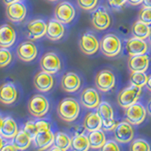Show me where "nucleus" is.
<instances>
[{
	"label": "nucleus",
	"mask_w": 151,
	"mask_h": 151,
	"mask_svg": "<svg viewBox=\"0 0 151 151\" xmlns=\"http://www.w3.org/2000/svg\"><path fill=\"white\" fill-rule=\"evenodd\" d=\"M17 89L12 82H6L0 86V102L11 105L17 99Z\"/></svg>",
	"instance_id": "nucleus-15"
},
{
	"label": "nucleus",
	"mask_w": 151,
	"mask_h": 151,
	"mask_svg": "<svg viewBox=\"0 0 151 151\" xmlns=\"http://www.w3.org/2000/svg\"><path fill=\"white\" fill-rule=\"evenodd\" d=\"M84 129L90 131L102 129V119L97 112H89L83 121Z\"/></svg>",
	"instance_id": "nucleus-25"
},
{
	"label": "nucleus",
	"mask_w": 151,
	"mask_h": 151,
	"mask_svg": "<svg viewBox=\"0 0 151 151\" xmlns=\"http://www.w3.org/2000/svg\"><path fill=\"white\" fill-rule=\"evenodd\" d=\"M46 23L42 19H35L27 24V32L30 40H37L44 37L46 33Z\"/></svg>",
	"instance_id": "nucleus-14"
},
{
	"label": "nucleus",
	"mask_w": 151,
	"mask_h": 151,
	"mask_svg": "<svg viewBox=\"0 0 151 151\" xmlns=\"http://www.w3.org/2000/svg\"><path fill=\"white\" fill-rule=\"evenodd\" d=\"M61 63L59 56L54 52H47L42 57L40 60V67L42 71L53 75L60 69Z\"/></svg>",
	"instance_id": "nucleus-7"
},
{
	"label": "nucleus",
	"mask_w": 151,
	"mask_h": 151,
	"mask_svg": "<svg viewBox=\"0 0 151 151\" xmlns=\"http://www.w3.org/2000/svg\"><path fill=\"white\" fill-rule=\"evenodd\" d=\"M96 108H97L96 112L98 113V115L100 116L102 120H107L113 117V110L108 102L106 101L100 102Z\"/></svg>",
	"instance_id": "nucleus-31"
},
{
	"label": "nucleus",
	"mask_w": 151,
	"mask_h": 151,
	"mask_svg": "<svg viewBox=\"0 0 151 151\" xmlns=\"http://www.w3.org/2000/svg\"><path fill=\"white\" fill-rule=\"evenodd\" d=\"M54 145L60 149V151H66L71 147V139L64 132H57L54 134Z\"/></svg>",
	"instance_id": "nucleus-30"
},
{
	"label": "nucleus",
	"mask_w": 151,
	"mask_h": 151,
	"mask_svg": "<svg viewBox=\"0 0 151 151\" xmlns=\"http://www.w3.org/2000/svg\"><path fill=\"white\" fill-rule=\"evenodd\" d=\"M12 60V52L7 47H0V68L6 67Z\"/></svg>",
	"instance_id": "nucleus-33"
},
{
	"label": "nucleus",
	"mask_w": 151,
	"mask_h": 151,
	"mask_svg": "<svg viewBox=\"0 0 151 151\" xmlns=\"http://www.w3.org/2000/svg\"><path fill=\"white\" fill-rule=\"evenodd\" d=\"M7 17L9 21L14 23L22 22L27 16V8L22 2H14L7 5Z\"/></svg>",
	"instance_id": "nucleus-10"
},
{
	"label": "nucleus",
	"mask_w": 151,
	"mask_h": 151,
	"mask_svg": "<svg viewBox=\"0 0 151 151\" xmlns=\"http://www.w3.org/2000/svg\"><path fill=\"white\" fill-rule=\"evenodd\" d=\"M147 78H148V76H146L145 72H131L130 78H129L131 84L135 85V86L141 87V88L145 86Z\"/></svg>",
	"instance_id": "nucleus-32"
},
{
	"label": "nucleus",
	"mask_w": 151,
	"mask_h": 151,
	"mask_svg": "<svg viewBox=\"0 0 151 151\" xmlns=\"http://www.w3.org/2000/svg\"><path fill=\"white\" fill-rule=\"evenodd\" d=\"M16 53L18 58L21 60L28 63V61H31L36 58L38 49L36 45H34V42H32L30 41H26L21 42L17 46Z\"/></svg>",
	"instance_id": "nucleus-11"
},
{
	"label": "nucleus",
	"mask_w": 151,
	"mask_h": 151,
	"mask_svg": "<svg viewBox=\"0 0 151 151\" xmlns=\"http://www.w3.org/2000/svg\"><path fill=\"white\" fill-rule=\"evenodd\" d=\"M35 125L38 129V132L51 130V126L49 124V122H47L46 120H38L35 122Z\"/></svg>",
	"instance_id": "nucleus-40"
},
{
	"label": "nucleus",
	"mask_w": 151,
	"mask_h": 151,
	"mask_svg": "<svg viewBox=\"0 0 151 151\" xmlns=\"http://www.w3.org/2000/svg\"><path fill=\"white\" fill-rule=\"evenodd\" d=\"M146 113H148V114L151 116V99L147 103V107H146Z\"/></svg>",
	"instance_id": "nucleus-46"
},
{
	"label": "nucleus",
	"mask_w": 151,
	"mask_h": 151,
	"mask_svg": "<svg viewBox=\"0 0 151 151\" xmlns=\"http://www.w3.org/2000/svg\"><path fill=\"white\" fill-rule=\"evenodd\" d=\"M127 2V0H109V4L113 9H120Z\"/></svg>",
	"instance_id": "nucleus-41"
},
{
	"label": "nucleus",
	"mask_w": 151,
	"mask_h": 151,
	"mask_svg": "<svg viewBox=\"0 0 151 151\" xmlns=\"http://www.w3.org/2000/svg\"><path fill=\"white\" fill-rule=\"evenodd\" d=\"M145 87L147 88L148 91H150V92H151V76H149L148 78H147V81H146Z\"/></svg>",
	"instance_id": "nucleus-45"
},
{
	"label": "nucleus",
	"mask_w": 151,
	"mask_h": 151,
	"mask_svg": "<svg viewBox=\"0 0 151 151\" xmlns=\"http://www.w3.org/2000/svg\"><path fill=\"white\" fill-rule=\"evenodd\" d=\"M75 14V8L69 2H61L55 8V19L63 24H69L74 19Z\"/></svg>",
	"instance_id": "nucleus-8"
},
{
	"label": "nucleus",
	"mask_w": 151,
	"mask_h": 151,
	"mask_svg": "<svg viewBox=\"0 0 151 151\" xmlns=\"http://www.w3.org/2000/svg\"><path fill=\"white\" fill-rule=\"evenodd\" d=\"M80 84H81V81H80L79 77L73 72L66 73L61 78V88L67 93H74L78 91L80 87Z\"/></svg>",
	"instance_id": "nucleus-23"
},
{
	"label": "nucleus",
	"mask_w": 151,
	"mask_h": 151,
	"mask_svg": "<svg viewBox=\"0 0 151 151\" xmlns=\"http://www.w3.org/2000/svg\"><path fill=\"white\" fill-rule=\"evenodd\" d=\"M4 120H5V118L0 114V132H1V129L3 127V124H4Z\"/></svg>",
	"instance_id": "nucleus-48"
},
{
	"label": "nucleus",
	"mask_w": 151,
	"mask_h": 151,
	"mask_svg": "<svg viewBox=\"0 0 151 151\" xmlns=\"http://www.w3.org/2000/svg\"><path fill=\"white\" fill-rule=\"evenodd\" d=\"M23 130L25 131L32 140L34 139V137L38 133V129L36 127L35 122H32V121H27L25 124V126H24Z\"/></svg>",
	"instance_id": "nucleus-35"
},
{
	"label": "nucleus",
	"mask_w": 151,
	"mask_h": 151,
	"mask_svg": "<svg viewBox=\"0 0 151 151\" xmlns=\"http://www.w3.org/2000/svg\"><path fill=\"white\" fill-rule=\"evenodd\" d=\"M116 125H117V123L113 119V117L107 120H102V129L106 131L113 130L114 127H116Z\"/></svg>",
	"instance_id": "nucleus-39"
},
{
	"label": "nucleus",
	"mask_w": 151,
	"mask_h": 151,
	"mask_svg": "<svg viewBox=\"0 0 151 151\" xmlns=\"http://www.w3.org/2000/svg\"><path fill=\"white\" fill-rule=\"evenodd\" d=\"M33 83L37 90L40 92H48L52 89L54 84V78L51 74L42 71L37 73L33 79Z\"/></svg>",
	"instance_id": "nucleus-16"
},
{
	"label": "nucleus",
	"mask_w": 151,
	"mask_h": 151,
	"mask_svg": "<svg viewBox=\"0 0 151 151\" xmlns=\"http://www.w3.org/2000/svg\"><path fill=\"white\" fill-rule=\"evenodd\" d=\"M19 131L18 126L16 124V122L14 121V119L11 116H7L5 117L4 120V124L1 129V132H0V135H1L3 138L8 139V140H12Z\"/></svg>",
	"instance_id": "nucleus-24"
},
{
	"label": "nucleus",
	"mask_w": 151,
	"mask_h": 151,
	"mask_svg": "<svg viewBox=\"0 0 151 151\" xmlns=\"http://www.w3.org/2000/svg\"><path fill=\"white\" fill-rule=\"evenodd\" d=\"M115 77L109 70H102L96 76V85L102 92H109L114 87Z\"/></svg>",
	"instance_id": "nucleus-9"
},
{
	"label": "nucleus",
	"mask_w": 151,
	"mask_h": 151,
	"mask_svg": "<svg viewBox=\"0 0 151 151\" xmlns=\"http://www.w3.org/2000/svg\"><path fill=\"white\" fill-rule=\"evenodd\" d=\"M127 66L131 72H145L149 66V58L145 54L130 56Z\"/></svg>",
	"instance_id": "nucleus-19"
},
{
	"label": "nucleus",
	"mask_w": 151,
	"mask_h": 151,
	"mask_svg": "<svg viewBox=\"0 0 151 151\" xmlns=\"http://www.w3.org/2000/svg\"><path fill=\"white\" fill-rule=\"evenodd\" d=\"M126 49L129 56L143 55L147 51V44L145 40L132 37L127 42Z\"/></svg>",
	"instance_id": "nucleus-21"
},
{
	"label": "nucleus",
	"mask_w": 151,
	"mask_h": 151,
	"mask_svg": "<svg viewBox=\"0 0 151 151\" xmlns=\"http://www.w3.org/2000/svg\"><path fill=\"white\" fill-rule=\"evenodd\" d=\"M113 134H114V139L117 143L127 144L133 139L134 130L130 123L125 121L116 125L113 129Z\"/></svg>",
	"instance_id": "nucleus-5"
},
{
	"label": "nucleus",
	"mask_w": 151,
	"mask_h": 151,
	"mask_svg": "<svg viewBox=\"0 0 151 151\" xmlns=\"http://www.w3.org/2000/svg\"><path fill=\"white\" fill-rule=\"evenodd\" d=\"M88 140L90 144V147L93 149L101 148L103 145L106 142V137L104 132L101 129L90 131V133L88 135Z\"/></svg>",
	"instance_id": "nucleus-26"
},
{
	"label": "nucleus",
	"mask_w": 151,
	"mask_h": 151,
	"mask_svg": "<svg viewBox=\"0 0 151 151\" xmlns=\"http://www.w3.org/2000/svg\"><path fill=\"white\" fill-rule=\"evenodd\" d=\"M5 145V142H4V140H3V137L0 135V150L2 149V147H3V145Z\"/></svg>",
	"instance_id": "nucleus-49"
},
{
	"label": "nucleus",
	"mask_w": 151,
	"mask_h": 151,
	"mask_svg": "<svg viewBox=\"0 0 151 151\" xmlns=\"http://www.w3.org/2000/svg\"><path fill=\"white\" fill-rule=\"evenodd\" d=\"M80 102L82 106L87 109H94L100 103L98 93L93 88L84 89L81 94H80Z\"/></svg>",
	"instance_id": "nucleus-18"
},
{
	"label": "nucleus",
	"mask_w": 151,
	"mask_h": 151,
	"mask_svg": "<svg viewBox=\"0 0 151 151\" xmlns=\"http://www.w3.org/2000/svg\"><path fill=\"white\" fill-rule=\"evenodd\" d=\"M127 2L132 5V6H137V5H139L143 2V0H127Z\"/></svg>",
	"instance_id": "nucleus-43"
},
{
	"label": "nucleus",
	"mask_w": 151,
	"mask_h": 151,
	"mask_svg": "<svg viewBox=\"0 0 151 151\" xmlns=\"http://www.w3.org/2000/svg\"><path fill=\"white\" fill-rule=\"evenodd\" d=\"M148 40H149V42H150V45H151V31H150V34L148 36Z\"/></svg>",
	"instance_id": "nucleus-50"
},
{
	"label": "nucleus",
	"mask_w": 151,
	"mask_h": 151,
	"mask_svg": "<svg viewBox=\"0 0 151 151\" xmlns=\"http://www.w3.org/2000/svg\"><path fill=\"white\" fill-rule=\"evenodd\" d=\"M57 111L60 119L65 122H73L78 116L79 104L72 97H65L60 102Z\"/></svg>",
	"instance_id": "nucleus-1"
},
{
	"label": "nucleus",
	"mask_w": 151,
	"mask_h": 151,
	"mask_svg": "<svg viewBox=\"0 0 151 151\" xmlns=\"http://www.w3.org/2000/svg\"><path fill=\"white\" fill-rule=\"evenodd\" d=\"M150 31V26L146 25V24L143 23L140 20L136 21L133 24V27H132V35L135 38H138V39L145 40L146 38H148Z\"/></svg>",
	"instance_id": "nucleus-27"
},
{
	"label": "nucleus",
	"mask_w": 151,
	"mask_h": 151,
	"mask_svg": "<svg viewBox=\"0 0 151 151\" xmlns=\"http://www.w3.org/2000/svg\"><path fill=\"white\" fill-rule=\"evenodd\" d=\"M102 53L107 57H115L120 53L122 45L121 41L114 34L105 35L99 44Z\"/></svg>",
	"instance_id": "nucleus-4"
},
{
	"label": "nucleus",
	"mask_w": 151,
	"mask_h": 151,
	"mask_svg": "<svg viewBox=\"0 0 151 151\" xmlns=\"http://www.w3.org/2000/svg\"><path fill=\"white\" fill-rule=\"evenodd\" d=\"M79 47L84 54L93 55L99 49V42L94 35L91 33H85L80 37Z\"/></svg>",
	"instance_id": "nucleus-13"
},
{
	"label": "nucleus",
	"mask_w": 151,
	"mask_h": 151,
	"mask_svg": "<svg viewBox=\"0 0 151 151\" xmlns=\"http://www.w3.org/2000/svg\"><path fill=\"white\" fill-rule=\"evenodd\" d=\"M16 40V33L14 28L9 25V24H5V25L0 26V47H11L13 45Z\"/></svg>",
	"instance_id": "nucleus-17"
},
{
	"label": "nucleus",
	"mask_w": 151,
	"mask_h": 151,
	"mask_svg": "<svg viewBox=\"0 0 151 151\" xmlns=\"http://www.w3.org/2000/svg\"><path fill=\"white\" fill-rule=\"evenodd\" d=\"M32 139L23 129L19 130L18 133L12 139V144L17 150H25L30 145Z\"/></svg>",
	"instance_id": "nucleus-28"
},
{
	"label": "nucleus",
	"mask_w": 151,
	"mask_h": 151,
	"mask_svg": "<svg viewBox=\"0 0 151 151\" xmlns=\"http://www.w3.org/2000/svg\"><path fill=\"white\" fill-rule=\"evenodd\" d=\"M142 4H143L144 8H149V9H151V0H143Z\"/></svg>",
	"instance_id": "nucleus-44"
},
{
	"label": "nucleus",
	"mask_w": 151,
	"mask_h": 151,
	"mask_svg": "<svg viewBox=\"0 0 151 151\" xmlns=\"http://www.w3.org/2000/svg\"><path fill=\"white\" fill-rule=\"evenodd\" d=\"M97 1L98 0H78V5L82 9L90 11V9L96 8L97 5Z\"/></svg>",
	"instance_id": "nucleus-37"
},
{
	"label": "nucleus",
	"mask_w": 151,
	"mask_h": 151,
	"mask_svg": "<svg viewBox=\"0 0 151 151\" xmlns=\"http://www.w3.org/2000/svg\"><path fill=\"white\" fill-rule=\"evenodd\" d=\"M102 150L104 151H107V150H113V151H119L120 150V147L119 145H118L117 142L116 141H106L105 144L103 145L102 146Z\"/></svg>",
	"instance_id": "nucleus-38"
},
{
	"label": "nucleus",
	"mask_w": 151,
	"mask_h": 151,
	"mask_svg": "<svg viewBox=\"0 0 151 151\" xmlns=\"http://www.w3.org/2000/svg\"><path fill=\"white\" fill-rule=\"evenodd\" d=\"M27 110L32 116L41 118L45 116L48 111L49 102L42 94H35L28 101Z\"/></svg>",
	"instance_id": "nucleus-2"
},
{
	"label": "nucleus",
	"mask_w": 151,
	"mask_h": 151,
	"mask_svg": "<svg viewBox=\"0 0 151 151\" xmlns=\"http://www.w3.org/2000/svg\"><path fill=\"white\" fill-rule=\"evenodd\" d=\"M139 20L146 25L151 26V9L143 8L139 13Z\"/></svg>",
	"instance_id": "nucleus-36"
},
{
	"label": "nucleus",
	"mask_w": 151,
	"mask_h": 151,
	"mask_svg": "<svg viewBox=\"0 0 151 151\" xmlns=\"http://www.w3.org/2000/svg\"><path fill=\"white\" fill-rule=\"evenodd\" d=\"M145 116L146 110L142 104L136 102L126 109L125 118L131 125H139L143 123V121L145 119Z\"/></svg>",
	"instance_id": "nucleus-6"
},
{
	"label": "nucleus",
	"mask_w": 151,
	"mask_h": 151,
	"mask_svg": "<svg viewBox=\"0 0 151 151\" xmlns=\"http://www.w3.org/2000/svg\"><path fill=\"white\" fill-rule=\"evenodd\" d=\"M71 148L75 151H87L90 148L88 136L84 134H77L71 140Z\"/></svg>",
	"instance_id": "nucleus-29"
},
{
	"label": "nucleus",
	"mask_w": 151,
	"mask_h": 151,
	"mask_svg": "<svg viewBox=\"0 0 151 151\" xmlns=\"http://www.w3.org/2000/svg\"><path fill=\"white\" fill-rule=\"evenodd\" d=\"M130 150L132 151H149L150 145L146 141L143 139H137L130 145Z\"/></svg>",
	"instance_id": "nucleus-34"
},
{
	"label": "nucleus",
	"mask_w": 151,
	"mask_h": 151,
	"mask_svg": "<svg viewBox=\"0 0 151 151\" xmlns=\"http://www.w3.org/2000/svg\"><path fill=\"white\" fill-rule=\"evenodd\" d=\"M55 135L51 130L38 132L33 139L35 146L40 150H46L54 145Z\"/></svg>",
	"instance_id": "nucleus-20"
},
{
	"label": "nucleus",
	"mask_w": 151,
	"mask_h": 151,
	"mask_svg": "<svg viewBox=\"0 0 151 151\" xmlns=\"http://www.w3.org/2000/svg\"><path fill=\"white\" fill-rule=\"evenodd\" d=\"M8 150H11V151H14V150H17V148L14 146L13 144H6L3 145V147L1 149V151H8Z\"/></svg>",
	"instance_id": "nucleus-42"
},
{
	"label": "nucleus",
	"mask_w": 151,
	"mask_h": 151,
	"mask_svg": "<svg viewBox=\"0 0 151 151\" xmlns=\"http://www.w3.org/2000/svg\"><path fill=\"white\" fill-rule=\"evenodd\" d=\"M141 93H142V88L131 84L130 86L120 91L119 94L117 96L118 105L124 109H127V107H129L132 104L137 102Z\"/></svg>",
	"instance_id": "nucleus-3"
},
{
	"label": "nucleus",
	"mask_w": 151,
	"mask_h": 151,
	"mask_svg": "<svg viewBox=\"0 0 151 151\" xmlns=\"http://www.w3.org/2000/svg\"><path fill=\"white\" fill-rule=\"evenodd\" d=\"M93 26L98 30H105L111 25V17L105 8L99 7L92 14Z\"/></svg>",
	"instance_id": "nucleus-12"
},
{
	"label": "nucleus",
	"mask_w": 151,
	"mask_h": 151,
	"mask_svg": "<svg viewBox=\"0 0 151 151\" xmlns=\"http://www.w3.org/2000/svg\"><path fill=\"white\" fill-rule=\"evenodd\" d=\"M46 37L51 41H58L64 35L63 24L57 19H51L46 26Z\"/></svg>",
	"instance_id": "nucleus-22"
},
{
	"label": "nucleus",
	"mask_w": 151,
	"mask_h": 151,
	"mask_svg": "<svg viewBox=\"0 0 151 151\" xmlns=\"http://www.w3.org/2000/svg\"><path fill=\"white\" fill-rule=\"evenodd\" d=\"M48 1H51V2H53V1H57V0H48Z\"/></svg>",
	"instance_id": "nucleus-51"
},
{
	"label": "nucleus",
	"mask_w": 151,
	"mask_h": 151,
	"mask_svg": "<svg viewBox=\"0 0 151 151\" xmlns=\"http://www.w3.org/2000/svg\"><path fill=\"white\" fill-rule=\"evenodd\" d=\"M19 1H21V0H3V2L6 5L12 4V3H14V2H19Z\"/></svg>",
	"instance_id": "nucleus-47"
}]
</instances>
